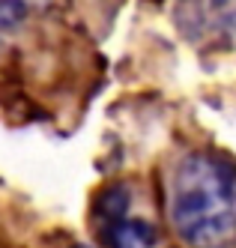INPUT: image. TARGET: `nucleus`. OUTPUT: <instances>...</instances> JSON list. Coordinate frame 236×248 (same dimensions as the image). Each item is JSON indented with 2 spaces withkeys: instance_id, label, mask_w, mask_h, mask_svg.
I'll return each instance as SVG.
<instances>
[{
  "instance_id": "obj_4",
  "label": "nucleus",
  "mask_w": 236,
  "mask_h": 248,
  "mask_svg": "<svg viewBox=\"0 0 236 248\" xmlns=\"http://www.w3.org/2000/svg\"><path fill=\"white\" fill-rule=\"evenodd\" d=\"M27 3L24 0H0V30H15L27 18Z\"/></svg>"
},
{
  "instance_id": "obj_2",
  "label": "nucleus",
  "mask_w": 236,
  "mask_h": 248,
  "mask_svg": "<svg viewBox=\"0 0 236 248\" xmlns=\"http://www.w3.org/2000/svg\"><path fill=\"white\" fill-rule=\"evenodd\" d=\"M173 24L191 45H221L236 33V0H176Z\"/></svg>"
},
{
  "instance_id": "obj_1",
  "label": "nucleus",
  "mask_w": 236,
  "mask_h": 248,
  "mask_svg": "<svg viewBox=\"0 0 236 248\" xmlns=\"http://www.w3.org/2000/svg\"><path fill=\"white\" fill-rule=\"evenodd\" d=\"M171 218L189 248H236V168L212 153L186 155L173 173Z\"/></svg>"
},
{
  "instance_id": "obj_3",
  "label": "nucleus",
  "mask_w": 236,
  "mask_h": 248,
  "mask_svg": "<svg viewBox=\"0 0 236 248\" xmlns=\"http://www.w3.org/2000/svg\"><path fill=\"white\" fill-rule=\"evenodd\" d=\"M96 233L105 248H153L158 239L156 227L150 221L132 218L129 212L126 216H114V218H99Z\"/></svg>"
}]
</instances>
